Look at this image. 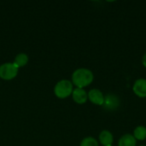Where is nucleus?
Wrapping results in <instances>:
<instances>
[{
	"mask_svg": "<svg viewBox=\"0 0 146 146\" xmlns=\"http://www.w3.org/2000/svg\"><path fill=\"white\" fill-rule=\"evenodd\" d=\"M94 79L93 73L85 68L76 69L72 74V82L77 88H84L89 86Z\"/></svg>",
	"mask_w": 146,
	"mask_h": 146,
	"instance_id": "f257e3e1",
	"label": "nucleus"
},
{
	"mask_svg": "<svg viewBox=\"0 0 146 146\" xmlns=\"http://www.w3.org/2000/svg\"><path fill=\"white\" fill-rule=\"evenodd\" d=\"M74 91L73 83L68 80H62L56 83L54 88L55 95L61 99L69 97Z\"/></svg>",
	"mask_w": 146,
	"mask_h": 146,
	"instance_id": "f03ea898",
	"label": "nucleus"
},
{
	"mask_svg": "<svg viewBox=\"0 0 146 146\" xmlns=\"http://www.w3.org/2000/svg\"><path fill=\"white\" fill-rule=\"evenodd\" d=\"M19 68L14 62L3 63L0 66V78L4 80H10L16 77Z\"/></svg>",
	"mask_w": 146,
	"mask_h": 146,
	"instance_id": "7ed1b4c3",
	"label": "nucleus"
},
{
	"mask_svg": "<svg viewBox=\"0 0 146 146\" xmlns=\"http://www.w3.org/2000/svg\"><path fill=\"white\" fill-rule=\"evenodd\" d=\"M120 98L116 95L110 93L104 97L103 107L107 110H115L120 106Z\"/></svg>",
	"mask_w": 146,
	"mask_h": 146,
	"instance_id": "20e7f679",
	"label": "nucleus"
},
{
	"mask_svg": "<svg viewBox=\"0 0 146 146\" xmlns=\"http://www.w3.org/2000/svg\"><path fill=\"white\" fill-rule=\"evenodd\" d=\"M88 98L89 100L96 104V105H101L103 106L104 102V95L103 92L98 89H92L88 93Z\"/></svg>",
	"mask_w": 146,
	"mask_h": 146,
	"instance_id": "39448f33",
	"label": "nucleus"
},
{
	"mask_svg": "<svg viewBox=\"0 0 146 146\" xmlns=\"http://www.w3.org/2000/svg\"><path fill=\"white\" fill-rule=\"evenodd\" d=\"M133 92L139 98H146V80L138 79L133 86Z\"/></svg>",
	"mask_w": 146,
	"mask_h": 146,
	"instance_id": "423d86ee",
	"label": "nucleus"
},
{
	"mask_svg": "<svg viewBox=\"0 0 146 146\" xmlns=\"http://www.w3.org/2000/svg\"><path fill=\"white\" fill-rule=\"evenodd\" d=\"M73 99L78 104H84L88 99V94L83 88H75L72 92Z\"/></svg>",
	"mask_w": 146,
	"mask_h": 146,
	"instance_id": "0eeeda50",
	"label": "nucleus"
},
{
	"mask_svg": "<svg viewBox=\"0 0 146 146\" xmlns=\"http://www.w3.org/2000/svg\"><path fill=\"white\" fill-rule=\"evenodd\" d=\"M99 141L104 146H111L114 141L113 134L109 130H103L99 134Z\"/></svg>",
	"mask_w": 146,
	"mask_h": 146,
	"instance_id": "6e6552de",
	"label": "nucleus"
},
{
	"mask_svg": "<svg viewBox=\"0 0 146 146\" xmlns=\"http://www.w3.org/2000/svg\"><path fill=\"white\" fill-rule=\"evenodd\" d=\"M137 140L133 135L127 133L121 137L118 142V146H136Z\"/></svg>",
	"mask_w": 146,
	"mask_h": 146,
	"instance_id": "1a4fd4ad",
	"label": "nucleus"
},
{
	"mask_svg": "<svg viewBox=\"0 0 146 146\" xmlns=\"http://www.w3.org/2000/svg\"><path fill=\"white\" fill-rule=\"evenodd\" d=\"M28 62V56L26 53H19L14 61V63L18 67V68H21L24 67L27 64Z\"/></svg>",
	"mask_w": 146,
	"mask_h": 146,
	"instance_id": "9d476101",
	"label": "nucleus"
},
{
	"mask_svg": "<svg viewBox=\"0 0 146 146\" xmlns=\"http://www.w3.org/2000/svg\"><path fill=\"white\" fill-rule=\"evenodd\" d=\"M133 137L136 140H145L146 139V127L144 126H139L134 129Z\"/></svg>",
	"mask_w": 146,
	"mask_h": 146,
	"instance_id": "9b49d317",
	"label": "nucleus"
},
{
	"mask_svg": "<svg viewBox=\"0 0 146 146\" xmlns=\"http://www.w3.org/2000/svg\"><path fill=\"white\" fill-rule=\"evenodd\" d=\"M80 146H98V142L92 137H86L82 139Z\"/></svg>",
	"mask_w": 146,
	"mask_h": 146,
	"instance_id": "f8f14e48",
	"label": "nucleus"
},
{
	"mask_svg": "<svg viewBox=\"0 0 146 146\" xmlns=\"http://www.w3.org/2000/svg\"><path fill=\"white\" fill-rule=\"evenodd\" d=\"M142 63L143 65L146 68V53H145V55L143 56V58H142Z\"/></svg>",
	"mask_w": 146,
	"mask_h": 146,
	"instance_id": "ddd939ff",
	"label": "nucleus"
},
{
	"mask_svg": "<svg viewBox=\"0 0 146 146\" xmlns=\"http://www.w3.org/2000/svg\"><path fill=\"white\" fill-rule=\"evenodd\" d=\"M140 146H146V145H140Z\"/></svg>",
	"mask_w": 146,
	"mask_h": 146,
	"instance_id": "4468645a",
	"label": "nucleus"
},
{
	"mask_svg": "<svg viewBox=\"0 0 146 146\" xmlns=\"http://www.w3.org/2000/svg\"><path fill=\"white\" fill-rule=\"evenodd\" d=\"M111 146H112V145H111Z\"/></svg>",
	"mask_w": 146,
	"mask_h": 146,
	"instance_id": "2eb2a0df",
	"label": "nucleus"
}]
</instances>
